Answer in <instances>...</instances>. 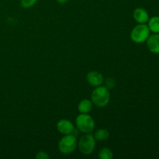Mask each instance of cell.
Here are the masks:
<instances>
[{"label": "cell", "mask_w": 159, "mask_h": 159, "mask_svg": "<svg viewBox=\"0 0 159 159\" xmlns=\"http://www.w3.org/2000/svg\"><path fill=\"white\" fill-rule=\"evenodd\" d=\"M91 100L93 105L102 108L108 105L110 100V93L106 86L99 85L96 87L91 94Z\"/></svg>", "instance_id": "cell-1"}, {"label": "cell", "mask_w": 159, "mask_h": 159, "mask_svg": "<svg viewBox=\"0 0 159 159\" xmlns=\"http://www.w3.org/2000/svg\"><path fill=\"white\" fill-rule=\"evenodd\" d=\"M106 87L107 89H112L114 87V81H113V79H110L109 78L107 81H106Z\"/></svg>", "instance_id": "cell-16"}, {"label": "cell", "mask_w": 159, "mask_h": 159, "mask_svg": "<svg viewBox=\"0 0 159 159\" xmlns=\"http://www.w3.org/2000/svg\"><path fill=\"white\" fill-rule=\"evenodd\" d=\"M77 128L83 134L92 133L95 129V120L89 113H80L75 119Z\"/></svg>", "instance_id": "cell-3"}, {"label": "cell", "mask_w": 159, "mask_h": 159, "mask_svg": "<svg viewBox=\"0 0 159 159\" xmlns=\"http://www.w3.org/2000/svg\"><path fill=\"white\" fill-rule=\"evenodd\" d=\"M99 158L100 159H112L113 158V153L110 148H103L99 151Z\"/></svg>", "instance_id": "cell-13"}, {"label": "cell", "mask_w": 159, "mask_h": 159, "mask_svg": "<svg viewBox=\"0 0 159 159\" xmlns=\"http://www.w3.org/2000/svg\"><path fill=\"white\" fill-rule=\"evenodd\" d=\"M147 25L151 32L153 34H159V16H155L149 18Z\"/></svg>", "instance_id": "cell-11"}, {"label": "cell", "mask_w": 159, "mask_h": 159, "mask_svg": "<svg viewBox=\"0 0 159 159\" xmlns=\"http://www.w3.org/2000/svg\"><path fill=\"white\" fill-rule=\"evenodd\" d=\"M57 129L59 133L64 135L73 134L75 130V126L71 120L66 119L60 120L57 123Z\"/></svg>", "instance_id": "cell-7"}, {"label": "cell", "mask_w": 159, "mask_h": 159, "mask_svg": "<svg viewBox=\"0 0 159 159\" xmlns=\"http://www.w3.org/2000/svg\"><path fill=\"white\" fill-rule=\"evenodd\" d=\"M38 0H20V5L23 9H29L33 7Z\"/></svg>", "instance_id": "cell-14"}, {"label": "cell", "mask_w": 159, "mask_h": 159, "mask_svg": "<svg viewBox=\"0 0 159 159\" xmlns=\"http://www.w3.org/2000/svg\"><path fill=\"white\" fill-rule=\"evenodd\" d=\"M36 158H37V159H48V158H50V156L46 152H43V151H40V152H37V154L36 155Z\"/></svg>", "instance_id": "cell-15"}, {"label": "cell", "mask_w": 159, "mask_h": 159, "mask_svg": "<svg viewBox=\"0 0 159 159\" xmlns=\"http://www.w3.org/2000/svg\"><path fill=\"white\" fill-rule=\"evenodd\" d=\"M56 1H57V2L59 3V4L63 5V4H65L66 2H68L69 0H56Z\"/></svg>", "instance_id": "cell-17"}, {"label": "cell", "mask_w": 159, "mask_h": 159, "mask_svg": "<svg viewBox=\"0 0 159 159\" xmlns=\"http://www.w3.org/2000/svg\"><path fill=\"white\" fill-rule=\"evenodd\" d=\"M58 150L63 155H70L78 146V140L72 134L64 135L58 142Z\"/></svg>", "instance_id": "cell-4"}, {"label": "cell", "mask_w": 159, "mask_h": 159, "mask_svg": "<svg viewBox=\"0 0 159 159\" xmlns=\"http://www.w3.org/2000/svg\"><path fill=\"white\" fill-rule=\"evenodd\" d=\"M150 35L151 31L148 25L146 23H138L131 30L130 38L134 43H142L146 42Z\"/></svg>", "instance_id": "cell-5"}, {"label": "cell", "mask_w": 159, "mask_h": 159, "mask_svg": "<svg viewBox=\"0 0 159 159\" xmlns=\"http://www.w3.org/2000/svg\"><path fill=\"white\" fill-rule=\"evenodd\" d=\"M93 107V103L92 100L88 99H82L78 106V110L80 113H89Z\"/></svg>", "instance_id": "cell-10"}, {"label": "cell", "mask_w": 159, "mask_h": 159, "mask_svg": "<svg viewBox=\"0 0 159 159\" xmlns=\"http://www.w3.org/2000/svg\"><path fill=\"white\" fill-rule=\"evenodd\" d=\"M133 16L135 21L138 23H147L149 20V14L144 8H137L133 12Z\"/></svg>", "instance_id": "cell-9"}, {"label": "cell", "mask_w": 159, "mask_h": 159, "mask_svg": "<svg viewBox=\"0 0 159 159\" xmlns=\"http://www.w3.org/2000/svg\"><path fill=\"white\" fill-rule=\"evenodd\" d=\"M86 80L90 85L98 87L102 85L104 82V77L97 71H91L87 74Z\"/></svg>", "instance_id": "cell-6"}, {"label": "cell", "mask_w": 159, "mask_h": 159, "mask_svg": "<svg viewBox=\"0 0 159 159\" xmlns=\"http://www.w3.org/2000/svg\"><path fill=\"white\" fill-rule=\"evenodd\" d=\"M147 42V47L153 54H159V34H153L149 36Z\"/></svg>", "instance_id": "cell-8"}, {"label": "cell", "mask_w": 159, "mask_h": 159, "mask_svg": "<svg viewBox=\"0 0 159 159\" xmlns=\"http://www.w3.org/2000/svg\"><path fill=\"white\" fill-rule=\"evenodd\" d=\"M94 138L96 141H107L110 138V132L107 129H99L94 134Z\"/></svg>", "instance_id": "cell-12"}, {"label": "cell", "mask_w": 159, "mask_h": 159, "mask_svg": "<svg viewBox=\"0 0 159 159\" xmlns=\"http://www.w3.org/2000/svg\"><path fill=\"white\" fill-rule=\"evenodd\" d=\"M96 141L94 135L91 133L84 134L78 141L79 152L85 155H89L94 152L96 148Z\"/></svg>", "instance_id": "cell-2"}]
</instances>
